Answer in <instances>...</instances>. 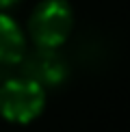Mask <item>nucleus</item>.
Masks as SVG:
<instances>
[{
	"mask_svg": "<svg viewBox=\"0 0 130 132\" xmlns=\"http://www.w3.org/2000/svg\"><path fill=\"white\" fill-rule=\"evenodd\" d=\"M74 28V13L67 0H41L30 13L28 35L41 50H56Z\"/></svg>",
	"mask_w": 130,
	"mask_h": 132,
	"instance_id": "1",
	"label": "nucleus"
},
{
	"mask_svg": "<svg viewBox=\"0 0 130 132\" xmlns=\"http://www.w3.org/2000/svg\"><path fill=\"white\" fill-rule=\"evenodd\" d=\"M46 106L43 85L32 78H11L0 87V115L11 123H28Z\"/></svg>",
	"mask_w": 130,
	"mask_h": 132,
	"instance_id": "2",
	"label": "nucleus"
},
{
	"mask_svg": "<svg viewBox=\"0 0 130 132\" xmlns=\"http://www.w3.org/2000/svg\"><path fill=\"white\" fill-rule=\"evenodd\" d=\"M26 54V35L11 15L0 13V65L20 63Z\"/></svg>",
	"mask_w": 130,
	"mask_h": 132,
	"instance_id": "3",
	"label": "nucleus"
},
{
	"mask_svg": "<svg viewBox=\"0 0 130 132\" xmlns=\"http://www.w3.org/2000/svg\"><path fill=\"white\" fill-rule=\"evenodd\" d=\"M15 2H20V0H0V13H2L4 9H9V7H13Z\"/></svg>",
	"mask_w": 130,
	"mask_h": 132,
	"instance_id": "4",
	"label": "nucleus"
}]
</instances>
